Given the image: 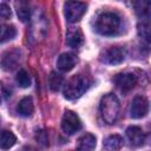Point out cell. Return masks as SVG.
Returning a JSON list of instances; mask_svg holds the SVG:
<instances>
[{
  "instance_id": "cell-11",
  "label": "cell",
  "mask_w": 151,
  "mask_h": 151,
  "mask_svg": "<svg viewBox=\"0 0 151 151\" xmlns=\"http://www.w3.org/2000/svg\"><path fill=\"white\" fill-rule=\"evenodd\" d=\"M126 136L133 146H142L145 142V133L138 126H130L126 130Z\"/></svg>"
},
{
  "instance_id": "cell-1",
  "label": "cell",
  "mask_w": 151,
  "mask_h": 151,
  "mask_svg": "<svg viewBox=\"0 0 151 151\" xmlns=\"http://www.w3.org/2000/svg\"><path fill=\"white\" fill-rule=\"evenodd\" d=\"M122 20L113 12H104L96 20V31L101 35H116L120 31Z\"/></svg>"
},
{
  "instance_id": "cell-21",
  "label": "cell",
  "mask_w": 151,
  "mask_h": 151,
  "mask_svg": "<svg viewBox=\"0 0 151 151\" xmlns=\"http://www.w3.org/2000/svg\"><path fill=\"white\" fill-rule=\"evenodd\" d=\"M136 6V12L140 18H147L149 17V8H150V2L145 1H139L134 4Z\"/></svg>"
},
{
  "instance_id": "cell-10",
  "label": "cell",
  "mask_w": 151,
  "mask_h": 151,
  "mask_svg": "<svg viewBox=\"0 0 151 151\" xmlns=\"http://www.w3.org/2000/svg\"><path fill=\"white\" fill-rule=\"evenodd\" d=\"M77 64V57L73 53H63L57 60V66L63 72L71 71Z\"/></svg>"
},
{
  "instance_id": "cell-17",
  "label": "cell",
  "mask_w": 151,
  "mask_h": 151,
  "mask_svg": "<svg viewBox=\"0 0 151 151\" xmlns=\"http://www.w3.org/2000/svg\"><path fill=\"white\" fill-rule=\"evenodd\" d=\"M17 29L12 25H2L0 24V42H5L15 37Z\"/></svg>"
},
{
  "instance_id": "cell-4",
  "label": "cell",
  "mask_w": 151,
  "mask_h": 151,
  "mask_svg": "<svg viewBox=\"0 0 151 151\" xmlns=\"http://www.w3.org/2000/svg\"><path fill=\"white\" fill-rule=\"evenodd\" d=\"M86 12V4L79 1H66L64 4V14L68 22H76Z\"/></svg>"
},
{
  "instance_id": "cell-24",
  "label": "cell",
  "mask_w": 151,
  "mask_h": 151,
  "mask_svg": "<svg viewBox=\"0 0 151 151\" xmlns=\"http://www.w3.org/2000/svg\"><path fill=\"white\" fill-rule=\"evenodd\" d=\"M24 151H35V150H34V149H32V147H26Z\"/></svg>"
},
{
  "instance_id": "cell-7",
  "label": "cell",
  "mask_w": 151,
  "mask_h": 151,
  "mask_svg": "<svg viewBox=\"0 0 151 151\" xmlns=\"http://www.w3.org/2000/svg\"><path fill=\"white\" fill-rule=\"evenodd\" d=\"M125 58V51L119 46H111L106 48L101 54V61L109 65L120 64Z\"/></svg>"
},
{
  "instance_id": "cell-25",
  "label": "cell",
  "mask_w": 151,
  "mask_h": 151,
  "mask_svg": "<svg viewBox=\"0 0 151 151\" xmlns=\"http://www.w3.org/2000/svg\"><path fill=\"white\" fill-rule=\"evenodd\" d=\"M0 101H1V99H0Z\"/></svg>"
},
{
  "instance_id": "cell-13",
  "label": "cell",
  "mask_w": 151,
  "mask_h": 151,
  "mask_svg": "<svg viewBox=\"0 0 151 151\" xmlns=\"http://www.w3.org/2000/svg\"><path fill=\"white\" fill-rule=\"evenodd\" d=\"M17 111L20 116H24V117H28L33 113L34 111V106H33V101H32V98L31 97H25L22 98L18 106H17Z\"/></svg>"
},
{
  "instance_id": "cell-2",
  "label": "cell",
  "mask_w": 151,
  "mask_h": 151,
  "mask_svg": "<svg viewBox=\"0 0 151 151\" xmlns=\"http://www.w3.org/2000/svg\"><path fill=\"white\" fill-rule=\"evenodd\" d=\"M99 109H100V114L105 123H107V124L116 123V120L118 119V116H119L120 104H119L118 98L114 94H112V93L105 94L100 100Z\"/></svg>"
},
{
  "instance_id": "cell-5",
  "label": "cell",
  "mask_w": 151,
  "mask_h": 151,
  "mask_svg": "<svg viewBox=\"0 0 151 151\" xmlns=\"http://www.w3.org/2000/svg\"><path fill=\"white\" fill-rule=\"evenodd\" d=\"M61 129L66 134H73L81 129V122L74 112L67 110L61 119Z\"/></svg>"
},
{
  "instance_id": "cell-19",
  "label": "cell",
  "mask_w": 151,
  "mask_h": 151,
  "mask_svg": "<svg viewBox=\"0 0 151 151\" xmlns=\"http://www.w3.org/2000/svg\"><path fill=\"white\" fill-rule=\"evenodd\" d=\"M15 80L18 83V85L22 88H27L29 87L31 85V78L28 76V73L25 71V70H20L18 73H17V77H15Z\"/></svg>"
},
{
  "instance_id": "cell-9",
  "label": "cell",
  "mask_w": 151,
  "mask_h": 151,
  "mask_svg": "<svg viewBox=\"0 0 151 151\" xmlns=\"http://www.w3.org/2000/svg\"><path fill=\"white\" fill-rule=\"evenodd\" d=\"M20 58H21V53L19 50H17V48L9 50L2 54L1 60H0V65L4 70L12 71L13 68H15L18 66Z\"/></svg>"
},
{
  "instance_id": "cell-8",
  "label": "cell",
  "mask_w": 151,
  "mask_h": 151,
  "mask_svg": "<svg viewBox=\"0 0 151 151\" xmlns=\"http://www.w3.org/2000/svg\"><path fill=\"white\" fill-rule=\"evenodd\" d=\"M113 81L116 86L122 91V92H129L131 91L136 84H137V77L133 73H119L113 78Z\"/></svg>"
},
{
  "instance_id": "cell-6",
  "label": "cell",
  "mask_w": 151,
  "mask_h": 151,
  "mask_svg": "<svg viewBox=\"0 0 151 151\" xmlns=\"http://www.w3.org/2000/svg\"><path fill=\"white\" fill-rule=\"evenodd\" d=\"M149 112V100L144 96H137L133 98L130 106V116L134 119L143 118Z\"/></svg>"
},
{
  "instance_id": "cell-18",
  "label": "cell",
  "mask_w": 151,
  "mask_h": 151,
  "mask_svg": "<svg viewBox=\"0 0 151 151\" xmlns=\"http://www.w3.org/2000/svg\"><path fill=\"white\" fill-rule=\"evenodd\" d=\"M17 14L19 17V19L21 21H28L31 19V9H29V6L28 4L26 2H17Z\"/></svg>"
},
{
  "instance_id": "cell-3",
  "label": "cell",
  "mask_w": 151,
  "mask_h": 151,
  "mask_svg": "<svg viewBox=\"0 0 151 151\" xmlns=\"http://www.w3.org/2000/svg\"><path fill=\"white\" fill-rule=\"evenodd\" d=\"M90 86V80L83 74L73 76L64 88V97L68 100H74L81 97Z\"/></svg>"
},
{
  "instance_id": "cell-14",
  "label": "cell",
  "mask_w": 151,
  "mask_h": 151,
  "mask_svg": "<svg viewBox=\"0 0 151 151\" xmlns=\"http://www.w3.org/2000/svg\"><path fill=\"white\" fill-rule=\"evenodd\" d=\"M123 144H124L123 137H120L119 134H111L105 139L104 147L107 151H118L122 149Z\"/></svg>"
},
{
  "instance_id": "cell-15",
  "label": "cell",
  "mask_w": 151,
  "mask_h": 151,
  "mask_svg": "<svg viewBox=\"0 0 151 151\" xmlns=\"http://www.w3.org/2000/svg\"><path fill=\"white\" fill-rule=\"evenodd\" d=\"M78 146L80 151H93L96 147V137L91 133H85L79 138Z\"/></svg>"
},
{
  "instance_id": "cell-16",
  "label": "cell",
  "mask_w": 151,
  "mask_h": 151,
  "mask_svg": "<svg viewBox=\"0 0 151 151\" xmlns=\"http://www.w3.org/2000/svg\"><path fill=\"white\" fill-rule=\"evenodd\" d=\"M17 143V137L14 136L13 132L8 130H2L0 131V149L7 150L12 147Z\"/></svg>"
},
{
  "instance_id": "cell-22",
  "label": "cell",
  "mask_w": 151,
  "mask_h": 151,
  "mask_svg": "<svg viewBox=\"0 0 151 151\" xmlns=\"http://www.w3.org/2000/svg\"><path fill=\"white\" fill-rule=\"evenodd\" d=\"M138 33H139V35L143 39H145L146 41H149V38H150V26H149V24L147 22L139 24V26H138Z\"/></svg>"
},
{
  "instance_id": "cell-23",
  "label": "cell",
  "mask_w": 151,
  "mask_h": 151,
  "mask_svg": "<svg viewBox=\"0 0 151 151\" xmlns=\"http://www.w3.org/2000/svg\"><path fill=\"white\" fill-rule=\"evenodd\" d=\"M12 15V11L7 4H0V19H9Z\"/></svg>"
},
{
  "instance_id": "cell-20",
  "label": "cell",
  "mask_w": 151,
  "mask_h": 151,
  "mask_svg": "<svg viewBox=\"0 0 151 151\" xmlns=\"http://www.w3.org/2000/svg\"><path fill=\"white\" fill-rule=\"evenodd\" d=\"M63 81H64V79H63V77L59 73L51 72L50 78H48V83H50V87H51L52 91H58L61 87Z\"/></svg>"
},
{
  "instance_id": "cell-12",
  "label": "cell",
  "mask_w": 151,
  "mask_h": 151,
  "mask_svg": "<svg viewBox=\"0 0 151 151\" xmlns=\"http://www.w3.org/2000/svg\"><path fill=\"white\" fill-rule=\"evenodd\" d=\"M84 42L83 32L79 28H71L66 34V44L72 48H78Z\"/></svg>"
}]
</instances>
